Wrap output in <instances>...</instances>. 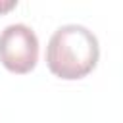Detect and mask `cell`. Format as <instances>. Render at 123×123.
I'll list each match as a JSON object with an SVG mask.
<instances>
[{
    "label": "cell",
    "mask_w": 123,
    "mask_h": 123,
    "mask_svg": "<svg viewBox=\"0 0 123 123\" xmlns=\"http://www.w3.org/2000/svg\"><path fill=\"white\" fill-rule=\"evenodd\" d=\"M100 46L96 35L77 23L62 25L54 31L46 46L48 69L65 81L86 77L98 63Z\"/></svg>",
    "instance_id": "1"
},
{
    "label": "cell",
    "mask_w": 123,
    "mask_h": 123,
    "mask_svg": "<svg viewBox=\"0 0 123 123\" xmlns=\"http://www.w3.org/2000/svg\"><path fill=\"white\" fill-rule=\"evenodd\" d=\"M38 60V38L25 23H12L0 33V62L17 75L35 69Z\"/></svg>",
    "instance_id": "2"
},
{
    "label": "cell",
    "mask_w": 123,
    "mask_h": 123,
    "mask_svg": "<svg viewBox=\"0 0 123 123\" xmlns=\"http://www.w3.org/2000/svg\"><path fill=\"white\" fill-rule=\"evenodd\" d=\"M17 6V0H10V2H0V13H4V12H10L12 8H15Z\"/></svg>",
    "instance_id": "3"
}]
</instances>
